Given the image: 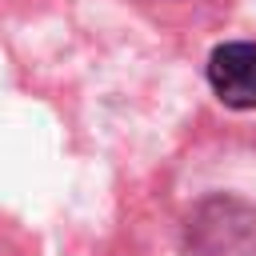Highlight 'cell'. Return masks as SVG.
<instances>
[{
  "instance_id": "obj_2",
  "label": "cell",
  "mask_w": 256,
  "mask_h": 256,
  "mask_svg": "<svg viewBox=\"0 0 256 256\" xmlns=\"http://www.w3.org/2000/svg\"><path fill=\"white\" fill-rule=\"evenodd\" d=\"M156 4H160V0H156Z\"/></svg>"
},
{
  "instance_id": "obj_1",
  "label": "cell",
  "mask_w": 256,
  "mask_h": 256,
  "mask_svg": "<svg viewBox=\"0 0 256 256\" xmlns=\"http://www.w3.org/2000/svg\"><path fill=\"white\" fill-rule=\"evenodd\" d=\"M208 88L232 112L256 108V44L252 40H224L208 52Z\"/></svg>"
}]
</instances>
